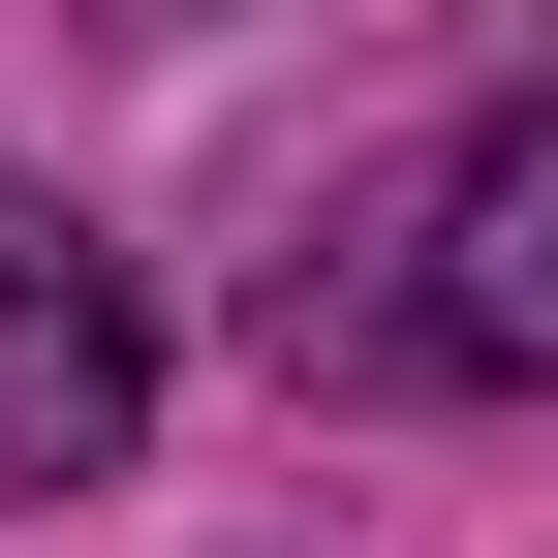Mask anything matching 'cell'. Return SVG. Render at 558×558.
<instances>
[{"label": "cell", "instance_id": "7a4b0ae2", "mask_svg": "<svg viewBox=\"0 0 558 558\" xmlns=\"http://www.w3.org/2000/svg\"><path fill=\"white\" fill-rule=\"evenodd\" d=\"M124 435H156V311L62 186H0V497H94Z\"/></svg>", "mask_w": 558, "mask_h": 558}, {"label": "cell", "instance_id": "6da1fadb", "mask_svg": "<svg viewBox=\"0 0 558 558\" xmlns=\"http://www.w3.org/2000/svg\"><path fill=\"white\" fill-rule=\"evenodd\" d=\"M373 341H403V373H465V403H558V94H497V124L435 156Z\"/></svg>", "mask_w": 558, "mask_h": 558}]
</instances>
